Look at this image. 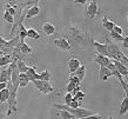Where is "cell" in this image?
Instances as JSON below:
<instances>
[{
  "label": "cell",
  "instance_id": "4316f807",
  "mask_svg": "<svg viewBox=\"0 0 128 119\" xmlns=\"http://www.w3.org/2000/svg\"><path fill=\"white\" fill-rule=\"evenodd\" d=\"M109 34H110V38H112L114 41H122V39H124V35L119 34V33H116V32H114V31H110Z\"/></svg>",
  "mask_w": 128,
  "mask_h": 119
},
{
  "label": "cell",
  "instance_id": "f35d334b",
  "mask_svg": "<svg viewBox=\"0 0 128 119\" xmlns=\"http://www.w3.org/2000/svg\"><path fill=\"white\" fill-rule=\"evenodd\" d=\"M7 87V83H0V91Z\"/></svg>",
  "mask_w": 128,
  "mask_h": 119
},
{
  "label": "cell",
  "instance_id": "7c38bea8",
  "mask_svg": "<svg viewBox=\"0 0 128 119\" xmlns=\"http://www.w3.org/2000/svg\"><path fill=\"white\" fill-rule=\"evenodd\" d=\"M112 76H113V73L107 67H100V71H99V78H100V80L107 81L108 78L112 77Z\"/></svg>",
  "mask_w": 128,
  "mask_h": 119
},
{
  "label": "cell",
  "instance_id": "6da1fadb",
  "mask_svg": "<svg viewBox=\"0 0 128 119\" xmlns=\"http://www.w3.org/2000/svg\"><path fill=\"white\" fill-rule=\"evenodd\" d=\"M68 41L73 42L79 46H87L89 42V35L87 32H85L78 24H70L66 27Z\"/></svg>",
  "mask_w": 128,
  "mask_h": 119
},
{
  "label": "cell",
  "instance_id": "d4e9b609",
  "mask_svg": "<svg viewBox=\"0 0 128 119\" xmlns=\"http://www.w3.org/2000/svg\"><path fill=\"white\" fill-rule=\"evenodd\" d=\"M8 98H10V90L7 87L4 88V90H1L0 91V101L1 103H5V101H7Z\"/></svg>",
  "mask_w": 128,
  "mask_h": 119
},
{
  "label": "cell",
  "instance_id": "44dd1931",
  "mask_svg": "<svg viewBox=\"0 0 128 119\" xmlns=\"http://www.w3.org/2000/svg\"><path fill=\"white\" fill-rule=\"evenodd\" d=\"M52 78V73L48 71V70H45L39 74V78L38 80H42V81H50V79Z\"/></svg>",
  "mask_w": 128,
  "mask_h": 119
},
{
  "label": "cell",
  "instance_id": "9c48e42d",
  "mask_svg": "<svg viewBox=\"0 0 128 119\" xmlns=\"http://www.w3.org/2000/svg\"><path fill=\"white\" fill-rule=\"evenodd\" d=\"M93 45H94L95 50H96V52H98L99 54H101V55H105V57L109 58L108 47H107V45H106V44H101V42L95 41V40H94V41H93Z\"/></svg>",
  "mask_w": 128,
  "mask_h": 119
},
{
  "label": "cell",
  "instance_id": "ab89813d",
  "mask_svg": "<svg viewBox=\"0 0 128 119\" xmlns=\"http://www.w3.org/2000/svg\"><path fill=\"white\" fill-rule=\"evenodd\" d=\"M124 81H126V83H127V84H128V74H127V76H124Z\"/></svg>",
  "mask_w": 128,
  "mask_h": 119
},
{
  "label": "cell",
  "instance_id": "e575fe53",
  "mask_svg": "<svg viewBox=\"0 0 128 119\" xmlns=\"http://www.w3.org/2000/svg\"><path fill=\"white\" fill-rule=\"evenodd\" d=\"M6 44H7V40H5V39H2L0 37V52L4 50V47L6 46Z\"/></svg>",
  "mask_w": 128,
  "mask_h": 119
},
{
  "label": "cell",
  "instance_id": "ba28073f",
  "mask_svg": "<svg viewBox=\"0 0 128 119\" xmlns=\"http://www.w3.org/2000/svg\"><path fill=\"white\" fill-rule=\"evenodd\" d=\"M93 60L96 63V64H99L100 67H108V65L112 63V60H110L109 58L105 57V55H101V54H99V53H96L94 55Z\"/></svg>",
  "mask_w": 128,
  "mask_h": 119
},
{
  "label": "cell",
  "instance_id": "484cf974",
  "mask_svg": "<svg viewBox=\"0 0 128 119\" xmlns=\"http://www.w3.org/2000/svg\"><path fill=\"white\" fill-rule=\"evenodd\" d=\"M12 57L11 55H0V67L5 65H8L10 63H12Z\"/></svg>",
  "mask_w": 128,
  "mask_h": 119
},
{
  "label": "cell",
  "instance_id": "b9f144b4",
  "mask_svg": "<svg viewBox=\"0 0 128 119\" xmlns=\"http://www.w3.org/2000/svg\"><path fill=\"white\" fill-rule=\"evenodd\" d=\"M70 119H80V118H76V117H74V115H73V117H72Z\"/></svg>",
  "mask_w": 128,
  "mask_h": 119
},
{
  "label": "cell",
  "instance_id": "277c9868",
  "mask_svg": "<svg viewBox=\"0 0 128 119\" xmlns=\"http://www.w3.org/2000/svg\"><path fill=\"white\" fill-rule=\"evenodd\" d=\"M34 86L40 91L41 94H48V93L54 92V87L52 86L50 81H42V80H34L33 81Z\"/></svg>",
  "mask_w": 128,
  "mask_h": 119
},
{
  "label": "cell",
  "instance_id": "5bb4252c",
  "mask_svg": "<svg viewBox=\"0 0 128 119\" xmlns=\"http://www.w3.org/2000/svg\"><path fill=\"white\" fill-rule=\"evenodd\" d=\"M42 30L47 35H53L55 33V26L52 23H45L42 25Z\"/></svg>",
  "mask_w": 128,
  "mask_h": 119
},
{
  "label": "cell",
  "instance_id": "ee69618b",
  "mask_svg": "<svg viewBox=\"0 0 128 119\" xmlns=\"http://www.w3.org/2000/svg\"><path fill=\"white\" fill-rule=\"evenodd\" d=\"M127 21H128V14H127Z\"/></svg>",
  "mask_w": 128,
  "mask_h": 119
},
{
  "label": "cell",
  "instance_id": "836d02e7",
  "mask_svg": "<svg viewBox=\"0 0 128 119\" xmlns=\"http://www.w3.org/2000/svg\"><path fill=\"white\" fill-rule=\"evenodd\" d=\"M113 31L116 32V33H119V34L124 35V31H122V28H121L120 26H118V25H114V28H113Z\"/></svg>",
  "mask_w": 128,
  "mask_h": 119
},
{
  "label": "cell",
  "instance_id": "5b68a950",
  "mask_svg": "<svg viewBox=\"0 0 128 119\" xmlns=\"http://www.w3.org/2000/svg\"><path fill=\"white\" fill-rule=\"evenodd\" d=\"M98 11H99V6H98V1L96 0H90V3L87 6V10H86V18L89 20H93L98 14Z\"/></svg>",
  "mask_w": 128,
  "mask_h": 119
},
{
  "label": "cell",
  "instance_id": "30bf717a",
  "mask_svg": "<svg viewBox=\"0 0 128 119\" xmlns=\"http://www.w3.org/2000/svg\"><path fill=\"white\" fill-rule=\"evenodd\" d=\"M80 65H81V63L79 62V59H76V58H70V60H68V70H70V74H73V73L79 69Z\"/></svg>",
  "mask_w": 128,
  "mask_h": 119
},
{
  "label": "cell",
  "instance_id": "7bdbcfd3",
  "mask_svg": "<svg viewBox=\"0 0 128 119\" xmlns=\"http://www.w3.org/2000/svg\"><path fill=\"white\" fill-rule=\"evenodd\" d=\"M108 119H113V117H109V118Z\"/></svg>",
  "mask_w": 128,
  "mask_h": 119
},
{
  "label": "cell",
  "instance_id": "9a60e30c",
  "mask_svg": "<svg viewBox=\"0 0 128 119\" xmlns=\"http://www.w3.org/2000/svg\"><path fill=\"white\" fill-rule=\"evenodd\" d=\"M26 74H27L30 81H32V83H33L34 80H38V78H39V73H36L35 67H28Z\"/></svg>",
  "mask_w": 128,
  "mask_h": 119
},
{
  "label": "cell",
  "instance_id": "83f0119b",
  "mask_svg": "<svg viewBox=\"0 0 128 119\" xmlns=\"http://www.w3.org/2000/svg\"><path fill=\"white\" fill-rule=\"evenodd\" d=\"M2 18H4L5 21H7V23L10 24H14V17L12 16L11 13H8L7 11H5L4 16H2Z\"/></svg>",
  "mask_w": 128,
  "mask_h": 119
},
{
  "label": "cell",
  "instance_id": "7402d4cb",
  "mask_svg": "<svg viewBox=\"0 0 128 119\" xmlns=\"http://www.w3.org/2000/svg\"><path fill=\"white\" fill-rule=\"evenodd\" d=\"M16 69L19 70L20 73H26L27 72L28 66L25 62H22V60H18V62H16Z\"/></svg>",
  "mask_w": 128,
  "mask_h": 119
},
{
  "label": "cell",
  "instance_id": "603a6c76",
  "mask_svg": "<svg viewBox=\"0 0 128 119\" xmlns=\"http://www.w3.org/2000/svg\"><path fill=\"white\" fill-rule=\"evenodd\" d=\"M27 37L31 39H34V40H39L40 39V34L39 32L34 30V28H28L27 30Z\"/></svg>",
  "mask_w": 128,
  "mask_h": 119
},
{
  "label": "cell",
  "instance_id": "ac0fdd59",
  "mask_svg": "<svg viewBox=\"0 0 128 119\" xmlns=\"http://www.w3.org/2000/svg\"><path fill=\"white\" fill-rule=\"evenodd\" d=\"M73 74H75V76L79 78V80L82 81L84 80V78H85V74H86V66L85 65H80L79 66V69L76 70Z\"/></svg>",
  "mask_w": 128,
  "mask_h": 119
},
{
  "label": "cell",
  "instance_id": "2e32d148",
  "mask_svg": "<svg viewBox=\"0 0 128 119\" xmlns=\"http://www.w3.org/2000/svg\"><path fill=\"white\" fill-rule=\"evenodd\" d=\"M18 46H19L20 51H21V53H24L25 55H30V54L32 53V47L28 46L25 41H19Z\"/></svg>",
  "mask_w": 128,
  "mask_h": 119
},
{
  "label": "cell",
  "instance_id": "52a82bcc",
  "mask_svg": "<svg viewBox=\"0 0 128 119\" xmlns=\"http://www.w3.org/2000/svg\"><path fill=\"white\" fill-rule=\"evenodd\" d=\"M40 14V7L38 5H32L31 7H28L26 11H25V18L27 19H32V18H35Z\"/></svg>",
  "mask_w": 128,
  "mask_h": 119
},
{
  "label": "cell",
  "instance_id": "74e56055",
  "mask_svg": "<svg viewBox=\"0 0 128 119\" xmlns=\"http://www.w3.org/2000/svg\"><path fill=\"white\" fill-rule=\"evenodd\" d=\"M74 3L75 4H80V5H86L87 0H74Z\"/></svg>",
  "mask_w": 128,
  "mask_h": 119
},
{
  "label": "cell",
  "instance_id": "d590c367",
  "mask_svg": "<svg viewBox=\"0 0 128 119\" xmlns=\"http://www.w3.org/2000/svg\"><path fill=\"white\" fill-rule=\"evenodd\" d=\"M121 42H122V46H124V48H128V37H127V35H124Z\"/></svg>",
  "mask_w": 128,
  "mask_h": 119
},
{
  "label": "cell",
  "instance_id": "f1b7e54d",
  "mask_svg": "<svg viewBox=\"0 0 128 119\" xmlns=\"http://www.w3.org/2000/svg\"><path fill=\"white\" fill-rule=\"evenodd\" d=\"M119 81H120L121 86H122V88H124V94H126V97L128 98V84L124 80V77H121L120 79H119Z\"/></svg>",
  "mask_w": 128,
  "mask_h": 119
},
{
  "label": "cell",
  "instance_id": "4dcf8cb0",
  "mask_svg": "<svg viewBox=\"0 0 128 119\" xmlns=\"http://www.w3.org/2000/svg\"><path fill=\"white\" fill-rule=\"evenodd\" d=\"M60 117H61L62 119H70L72 117H73V114H72V113H70V112L61 110V111H60Z\"/></svg>",
  "mask_w": 128,
  "mask_h": 119
},
{
  "label": "cell",
  "instance_id": "d6986e66",
  "mask_svg": "<svg viewBox=\"0 0 128 119\" xmlns=\"http://www.w3.org/2000/svg\"><path fill=\"white\" fill-rule=\"evenodd\" d=\"M28 83H30V79H28L27 74H26V73H20V76H19V87H25V86H27Z\"/></svg>",
  "mask_w": 128,
  "mask_h": 119
},
{
  "label": "cell",
  "instance_id": "8fae6325",
  "mask_svg": "<svg viewBox=\"0 0 128 119\" xmlns=\"http://www.w3.org/2000/svg\"><path fill=\"white\" fill-rule=\"evenodd\" d=\"M112 63L114 64L115 69L118 70V72L120 73L122 77H124V76H127V74H128V69L126 67V66L122 65L120 62H118V60H114V59H112Z\"/></svg>",
  "mask_w": 128,
  "mask_h": 119
},
{
  "label": "cell",
  "instance_id": "60d3db41",
  "mask_svg": "<svg viewBox=\"0 0 128 119\" xmlns=\"http://www.w3.org/2000/svg\"><path fill=\"white\" fill-rule=\"evenodd\" d=\"M4 117H5V114H4V113H1V112H0V119H2Z\"/></svg>",
  "mask_w": 128,
  "mask_h": 119
},
{
  "label": "cell",
  "instance_id": "ffe728a7",
  "mask_svg": "<svg viewBox=\"0 0 128 119\" xmlns=\"http://www.w3.org/2000/svg\"><path fill=\"white\" fill-rule=\"evenodd\" d=\"M128 112V98L127 97H124V100L121 101V105H120V115H124L126 114Z\"/></svg>",
  "mask_w": 128,
  "mask_h": 119
},
{
  "label": "cell",
  "instance_id": "d6a6232c",
  "mask_svg": "<svg viewBox=\"0 0 128 119\" xmlns=\"http://www.w3.org/2000/svg\"><path fill=\"white\" fill-rule=\"evenodd\" d=\"M72 100H73V94H72V93H70V92H67L66 96H65V103H66L67 106L70 104V101H72Z\"/></svg>",
  "mask_w": 128,
  "mask_h": 119
},
{
  "label": "cell",
  "instance_id": "e0dca14e",
  "mask_svg": "<svg viewBox=\"0 0 128 119\" xmlns=\"http://www.w3.org/2000/svg\"><path fill=\"white\" fill-rule=\"evenodd\" d=\"M102 25H104V27H105L107 31L110 32V31H113V28H114V25H115V24L113 23V21H110L107 16H105L104 18H102Z\"/></svg>",
  "mask_w": 128,
  "mask_h": 119
},
{
  "label": "cell",
  "instance_id": "8992f818",
  "mask_svg": "<svg viewBox=\"0 0 128 119\" xmlns=\"http://www.w3.org/2000/svg\"><path fill=\"white\" fill-rule=\"evenodd\" d=\"M54 44L55 46L60 48L62 51H70L72 48V44L68 41V39L66 38H58L54 40Z\"/></svg>",
  "mask_w": 128,
  "mask_h": 119
},
{
  "label": "cell",
  "instance_id": "4fadbf2b",
  "mask_svg": "<svg viewBox=\"0 0 128 119\" xmlns=\"http://www.w3.org/2000/svg\"><path fill=\"white\" fill-rule=\"evenodd\" d=\"M114 60H118V62H120L121 64L124 66H126L128 69V57L127 55H124V53H122V51L119 50L116 52V54H115V57H114Z\"/></svg>",
  "mask_w": 128,
  "mask_h": 119
},
{
  "label": "cell",
  "instance_id": "cb8c5ba5",
  "mask_svg": "<svg viewBox=\"0 0 128 119\" xmlns=\"http://www.w3.org/2000/svg\"><path fill=\"white\" fill-rule=\"evenodd\" d=\"M18 37H19L20 41H25V38L27 37V30L25 28V26H24V24H22V25H20V27H19Z\"/></svg>",
  "mask_w": 128,
  "mask_h": 119
},
{
  "label": "cell",
  "instance_id": "3957f363",
  "mask_svg": "<svg viewBox=\"0 0 128 119\" xmlns=\"http://www.w3.org/2000/svg\"><path fill=\"white\" fill-rule=\"evenodd\" d=\"M7 88L10 90V98H8V112L7 114L11 113H16L18 108H16V104H18V88H16L13 86L11 81L7 83Z\"/></svg>",
  "mask_w": 128,
  "mask_h": 119
},
{
  "label": "cell",
  "instance_id": "1f68e13d",
  "mask_svg": "<svg viewBox=\"0 0 128 119\" xmlns=\"http://www.w3.org/2000/svg\"><path fill=\"white\" fill-rule=\"evenodd\" d=\"M74 97H75V99H76L79 103H80V101H81V100L85 98V93H84L81 90H80V91H78V92H75V96H74Z\"/></svg>",
  "mask_w": 128,
  "mask_h": 119
},
{
  "label": "cell",
  "instance_id": "7a4b0ae2",
  "mask_svg": "<svg viewBox=\"0 0 128 119\" xmlns=\"http://www.w3.org/2000/svg\"><path fill=\"white\" fill-rule=\"evenodd\" d=\"M53 107L58 108V110H64V111H67L72 113L74 117H76V118H86V117H88L90 114H94V112L92 110H87V108H81V107H76V108H72L70 106H67L66 104L65 105H61V104H53Z\"/></svg>",
  "mask_w": 128,
  "mask_h": 119
},
{
  "label": "cell",
  "instance_id": "f546056e",
  "mask_svg": "<svg viewBox=\"0 0 128 119\" xmlns=\"http://www.w3.org/2000/svg\"><path fill=\"white\" fill-rule=\"evenodd\" d=\"M68 80L70 81V83H73V84H75L76 86H80V84H81V81L79 80V78L75 76V74H70V78H68Z\"/></svg>",
  "mask_w": 128,
  "mask_h": 119
},
{
  "label": "cell",
  "instance_id": "8d00e7d4",
  "mask_svg": "<svg viewBox=\"0 0 128 119\" xmlns=\"http://www.w3.org/2000/svg\"><path fill=\"white\" fill-rule=\"evenodd\" d=\"M86 119H101V114L94 113V114H90V115H88V117H86Z\"/></svg>",
  "mask_w": 128,
  "mask_h": 119
}]
</instances>
